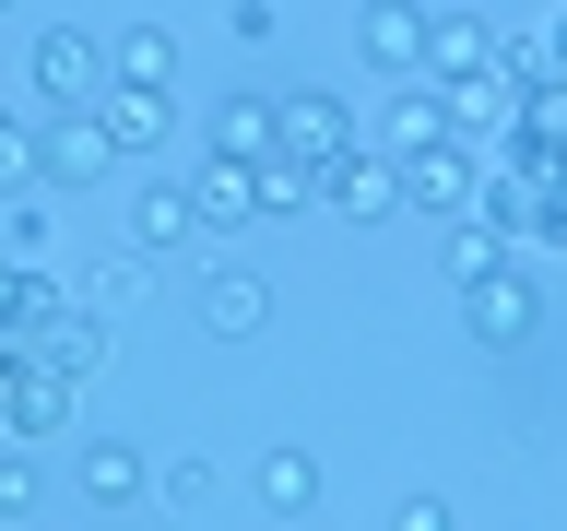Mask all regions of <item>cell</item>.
<instances>
[{"label": "cell", "instance_id": "cell-17", "mask_svg": "<svg viewBox=\"0 0 567 531\" xmlns=\"http://www.w3.org/2000/svg\"><path fill=\"white\" fill-rule=\"evenodd\" d=\"M189 237H202L189 189H131V248H189Z\"/></svg>", "mask_w": 567, "mask_h": 531}, {"label": "cell", "instance_id": "cell-25", "mask_svg": "<svg viewBox=\"0 0 567 531\" xmlns=\"http://www.w3.org/2000/svg\"><path fill=\"white\" fill-rule=\"evenodd\" d=\"M390 531H461V520H450V496H402V508H390Z\"/></svg>", "mask_w": 567, "mask_h": 531}, {"label": "cell", "instance_id": "cell-3", "mask_svg": "<svg viewBox=\"0 0 567 531\" xmlns=\"http://www.w3.org/2000/svg\"><path fill=\"white\" fill-rule=\"evenodd\" d=\"M390 166H402V201L437 212V225L485 212V177H473V154H461V142H425V154H390Z\"/></svg>", "mask_w": 567, "mask_h": 531}, {"label": "cell", "instance_id": "cell-27", "mask_svg": "<svg viewBox=\"0 0 567 531\" xmlns=\"http://www.w3.org/2000/svg\"><path fill=\"white\" fill-rule=\"evenodd\" d=\"M532 237H544V248H567V201H544V212H532Z\"/></svg>", "mask_w": 567, "mask_h": 531}, {"label": "cell", "instance_id": "cell-26", "mask_svg": "<svg viewBox=\"0 0 567 531\" xmlns=\"http://www.w3.org/2000/svg\"><path fill=\"white\" fill-rule=\"evenodd\" d=\"M24 319V260H0V331Z\"/></svg>", "mask_w": 567, "mask_h": 531}, {"label": "cell", "instance_id": "cell-16", "mask_svg": "<svg viewBox=\"0 0 567 531\" xmlns=\"http://www.w3.org/2000/svg\"><path fill=\"white\" fill-rule=\"evenodd\" d=\"M425 142H450V118H437V83H402V95L379 106V154H425Z\"/></svg>", "mask_w": 567, "mask_h": 531}, {"label": "cell", "instance_id": "cell-11", "mask_svg": "<svg viewBox=\"0 0 567 531\" xmlns=\"http://www.w3.org/2000/svg\"><path fill=\"white\" fill-rule=\"evenodd\" d=\"M260 319H272V283L248 272V260H213V272H202V331H213V343H248Z\"/></svg>", "mask_w": 567, "mask_h": 531}, {"label": "cell", "instance_id": "cell-15", "mask_svg": "<svg viewBox=\"0 0 567 531\" xmlns=\"http://www.w3.org/2000/svg\"><path fill=\"white\" fill-rule=\"evenodd\" d=\"M106 83H166V95H177V35H166V24H118Z\"/></svg>", "mask_w": 567, "mask_h": 531}, {"label": "cell", "instance_id": "cell-4", "mask_svg": "<svg viewBox=\"0 0 567 531\" xmlns=\"http://www.w3.org/2000/svg\"><path fill=\"white\" fill-rule=\"evenodd\" d=\"M83 106H95V131L118 142V154H166L177 142V95L166 83H95Z\"/></svg>", "mask_w": 567, "mask_h": 531}, {"label": "cell", "instance_id": "cell-20", "mask_svg": "<svg viewBox=\"0 0 567 531\" xmlns=\"http://www.w3.org/2000/svg\"><path fill=\"white\" fill-rule=\"evenodd\" d=\"M319 201V166H296V154H260V225H284V212Z\"/></svg>", "mask_w": 567, "mask_h": 531}, {"label": "cell", "instance_id": "cell-8", "mask_svg": "<svg viewBox=\"0 0 567 531\" xmlns=\"http://www.w3.org/2000/svg\"><path fill=\"white\" fill-rule=\"evenodd\" d=\"M354 60L390 71V83H414V60H425V0H367V12H354Z\"/></svg>", "mask_w": 567, "mask_h": 531}, {"label": "cell", "instance_id": "cell-22", "mask_svg": "<svg viewBox=\"0 0 567 531\" xmlns=\"http://www.w3.org/2000/svg\"><path fill=\"white\" fill-rule=\"evenodd\" d=\"M0 189L35 201V118H0Z\"/></svg>", "mask_w": 567, "mask_h": 531}, {"label": "cell", "instance_id": "cell-19", "mask_svg": "<svg viewBox=\"0 0 567 531\" xmlns=\"http://www.w3.org/2000/svg\"><path fill=\"white\" fill-rule=\"evenodd\" d=\"M496 260H508V225H485V212H461V225H450V283H485Z\"/></svg>", "mask_w": 567, "mask_h": 531}, {"label": "cell", "instance_id": "cell-18", "mask_svg": "<svg viewBox=\"0 0 567 531\" xmlns=\"http://www.w3.org/2000/svg\"><path fill=\"white\" fill-rule=\"evenodd\" d=\"M260 508H272V520H308V508H319V460L308 449H272V460H260Z\"/></svg>", "mask_w": 567, "mask_h": 531}, {"label": "cell", "instance_id": "cell-12", "mask_svg": "<svg viewBox=\"0 0 567 531\" xmlns=\"http://www.w3.org/2000/svg\"><path fill=\"white\" fill-rule=\"evenodd\" d=\"M95 83H106V60H95V35H83V24H48V35H35V95H48V106H83Z\"/></svg>", "mask_w": 567, "mask_h": 531}, {"label": "cell", "instance_id": "cell-28", "mask_svg": "<svg viewBox=\"0 0 567 531\" xmlns=\"http://www.w3.org/2000/svg\"><path fill=\"white\" fill-rule=\"evenodd\" d=\"M0 389H12V354H0Z\"/></svg>", "mask_w": 567, "mask_h": 531}, {"label": "cell", "instance_id": "cell-21", "mask_svg": "<svg viewBox=\"0 0 567 531\" xmlns=\"http://www.w3.org/2000/svg\"><path fill=\"white\" fill-rule=\"evenodd\" d=\"M35 496H48L35 449H24V437H0V520H35Z\"/></svg>", "mask_w": 567, "mask_h": 531}, {"label": "cell", "instance_id": "cell-13", "mask_svg": "<svg viewBox=\"0 0 567 531\" xmlns=\"http://www.w3.org/2000/svg\"><path fill=\"white\" fill-rule=\"evenodd\" d=\"M71 485H83V508H131V496L154 485V460H142L131 437H95V449L71 460Z\"/></svg>", "mask_w": 567, "mask_h": 531}, {"label": "cell", "instance_id": "cell-10", "mask_svg": "<svg viewBox=\"0 0 567 531\" xmlns=\"http://www.w3.org/2000/svg\"><path fill=\"white\" fill-rule=\"evenodd\" d=\"M189 212H202V237H237V225H260V166H237V154H202V177H189Z\"/></svg>", "mask_w": 567, "mask_h": 531}, {"label": "cell", "instance_id": "cell-24", "mask_svg": "<svg viewBox=\"0 0 567 531\" xmlns=\"http://www.w3.org/2000/svg\"><path fill=\"white\" fill-rule=\"evenodd\" d=\"M154 496H166V508H202V496H213V460H166V472H154Z\"/></svg>", "mask_w": 567, "mask_h": 531}, {"label": "cell", "instance_id": "cell-2", "mask_svg": "<svg viewBox=\"0 0 567 531\" xmlns=\"http://www.w3.org/2000/svg\"><path fill=\"white\" fill-rule=\"evenodd\" d=\"M461 319H473V343H532V331H544V283L520 272V260H496L485 283H461Z\"/></svg>", "mask_w": 567, "mask_h": 531}, {"label": "cell", "instance_id": "cell-9", "mask_svg": "<svg viewBox=\"0 0 567 531\" xmlns=\"http://www.w3.org/2000/svg\"><path fill=\"white\" fill-rule=\"evenodd\" d=\"M71 389H83V378H60V366H35V354H24L12 389H0V437H24V449H35V437H60V425H71Z\"/></svg>", "mask_w": 567, "mask_h": 531}, {"label": "cell", "instance_id": "cell-29", "mask_svg": "<svg viewBox=\"0 0 567 531\" xmlns=\"http://www.w3.org/2000/svg\"><path fill=\"white\" fill-rule=\"evenodd\" d=\"M0 12H12V0H0Z\"/></svg>", "mask_w": 567, "mask_h": 531}, {"label": "cell", "instance_id": "cell-6", "mask_svg": "<svg viewBox=\"0 0 567 531\" xmlns=\"http://www.w3.org/2000/svg\"><path fill=\"white\" fill-rule=\"evenodd\" d=\"M272 131H284V154H296V166H343V154H354L343 95H308V83H296V95H272Z\"/></svg>", "mask_w": 567, "mask_h": 531}, {"label": "cell", "instance_id": "cell-1", "mask_svg": "<svg viewBox=\"0 0 567 531\" xmlns=\"http://www.w3.org/2000/svg\"><path fill=\"white\" fill-rule=\"evenodd\" d=\"M118 166V142L95 131V106H48V131H35V189H95Z\"/></svg>", "mask_w": 567, "mask_h": 531}, {"label": "cell", "instance_id": "cell-14", "mask_svg": "<svg viewBox=\"0 0 567 531\" xmlns=\"http://www.w3.org/2000/svg\"><path fill=\"white\" fill-rule=\"evenodd\" d=\"M213 154H237V166L284 154V131H272V95H225V106H213Z\"/></svg>", "mask_w": 567, "mask_h": 531}, {"label": "cell", "instance_id": "cell-7", "mask_svg": "<svg viewBox=\"0 0 567 531\" xmlns=\"http://www.w3.org/2000/svg\"><path fill=\"white\" fill-rule=\"evenodd\" d=\"M473 71H496V24L485 12H425V60H414V83H473Z\"/></svg>", "mask_w": 567, "mask_h": 531}, {"label": "cell", "instance_id": "cell-5", "mask_svg": "<svg viewBox=\"0 0 567 531\" xmlns=\"http://www.w3.org/2000/svg\"><path fill=\"white\" fill-rule=\"evenodd\" d=\"M319 201L343 212V225H390V212H402V166H390L379 142H354L343 166H319Z\"/></svg>", "mask_w": 567, "mask_h": 531}, {"label": "cell", "instance_id": "cell-23", "mask_svg": "<svg viewBox=\"0 0 567 531\" xmlns=\"http://www.w3.org/2000/svg\"><path fill=\"white\" fill-rule=\"evenodd\" d=\"M131 295H142V272H131V260H95V272H83V308H131Z\"/></svg>", "mask_w": 567, "mask_h": 531}]
</instances>
